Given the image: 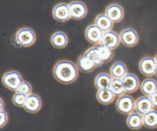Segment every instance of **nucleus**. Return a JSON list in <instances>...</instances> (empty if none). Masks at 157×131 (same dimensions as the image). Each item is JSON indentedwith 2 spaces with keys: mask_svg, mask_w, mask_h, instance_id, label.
<instances>
[{
  "mask_svg": "<svg viewBox=\"0 0 157 131\" xmlns=\"http://www.w3.org/2000/svg\"><path fill=\"white\" fill-rule=\"evenodd\" d=\"M53 76L58 82L70 84L77 79L78 68L71 61L61 60L55 63L53 68Z\"/></svg>",
  "mask_w": 157,
  "mask_h": 131,
  "instance_id": "f257e3e1",
  "label": "nucleus"
},
{
  "mask_svg": "<svg viewBox=\"0 0 157 131\" xmlns=\"http://www.w3.org/2000/svg\"><path fill=\"white\" fill-rule=\"evenodd\" d=\"M36 33L30 28L24 27L18 30L15 35L16 44L20 47H29L36 41Z\"/></svg>",
  "mask_w": 157,
  "mask_h": 131,
  "instance_id": "f03ea898",
  "label": "nucleus"
},
{
  "mask_svg": "<svg viewBox=\"0 0 157 131\" xmlns=\"http://www.w3.org/2000/svg\"><path fill=\"white\" fill-rule=\"evenodd\" d=\"M23 82L21 74L15 70L7 71L2 77V82L7 89L16 92Z\"/></svg>",
  "mask_w": 157,
  "mask_h": 131,
  "instance_id": "7ed1b4c3",
  "label": "nucleus"
},
{
  "mask_svg": "<svg viewBox=\"0 0 157 131\" xmlns=\"http://www.w3.org/2000/svg\"><path fill=\"white\" fill-rule=\"evenodd\" d=\"M136 107V101L129 95L124 94L119 97L116 102L117 111L124 115H129L133 113Z\"/></svg>",
  "mask_w": 157,
  "mask_h": 131,
  "instance_id": "20e7f679",
  "label": "nucleus"
},
{
  "mask_svg": "<svg viewBox=\"0 0 157 131\" xmlns=\"http://www.w3.org/2000/svg\"><path fill=\"white\" fill-rule=\"evenodd\" d=\"M140 73L145 76H152L157 74V65L155 58L150 56L143 57L139 62Z\"/></svg>",
  "mask_w": 157,
  "mask_h": 131,
  "instance_id": "39448f33",
  "label": "nucleus"
},
{
  "mask_svg": "<svg viewBox=\"0 0 157 131\" xmlns=\"http://www.w3.org/2000/svg\"><path fill=\"white\" fill-rule=\"evenodd\" d=\"M119 35L120 41L126 47H134L139 42V34L136 30L133 28H128L124 29L120 32Z\"/></svg>",
  "mask_w": 157,
  "mask_h": 131,
  "instance_id": "423d86ee",
  "label": "nucleus"
},
{
  "mask_svg": "<svg viewBox=\"0 0 157 131\" xmlns=\"http://www.w3.org/2000/svg\"><path fill=\"white\" fill-rule=\"evenodd\" d=\"M53 18L59 22H64L71 18L69 4L61 2L56 4L53 9Z\"/></svg>",
  "mask_w": 157,
  "mask_h": 131,
  "instance_id": "0eeeda50",
  "label": "nucleus"
},
{
  "mask_svg": "<svg viewBox=\"0 0 157 131\" xmlns=\"http://www.w3.org/2000/svg\"><path fill=\"white\" fill-rule=\"evenodd\" d=\"M104 32L95 24L88 25L85 32L86 40L91 44L97 45L101 43Z\"/></svg>",
  "mask_w": 157,
  "mask_h": 131,
  "instance_id": "6e6552de",
  "label": "nucleus"
},
{
  "mask_svg": "<svg viewBox=\"0 0 157 131\" xmlns=\"http://www.w3.org/2000/svg\"><path fill=\"white\" fill-rule=\"evenodd\" d=\"M71 18L79 20L83 18L88 12L87 7L85 3L80 1H74L69 4Z\"/></svg>",
  "mask_w": 157,
  "mask_h": 131,
  "instance_id": "1a4fd4ad",
  "label": "nucleus"
},
{
  "mask_svg": "<svg viewBox=\"0 0 157 131\" xmlns=\"http://www.w3.org/2000/svg\"><path fill=\"white\" fill-rule=\"evenodd\" d=\"M120 42V35L115 31L110 30L104 33L100 44L113 50L118 47Z\"/></svg>",
  "mask_w": 157,
  "mask_h": 131,
  "instance_id": "9d476101",
  "label": "nucleus"
},
{
  "mask_svg": "<svg viewBox=\"0 0 157 131\" xmlns=\"http://www.w3.org/2000/svg\"><path fill=\"white\" fill-rule=\"evenodd\" d=\"M105 14L113 23H118L123 18L124 10L120 5L113 3L106 7Z\"/></svg>",
  "mask_w": 157,
  "mask_h": 131,
  "instance_id": "9b49d317",
  "label": "nucleus"
},
{
  "mask_svg": "<svg viewBox=\"0 0 157 131\" xmlns=\"http://www.w3.org/2000/svg\"><path fill=\"white\" fill-rule=\"evenodd\" d=\"M155 106L150 98L148 96H141L136 100V111L142 115H144L149 111L154 109Z\"/></svg>",
  "mask_w": 157,
  "mask_h": 131,
  "instance_id": "f8f14e48",
  "label": "nucleus"
},
{
  "mask_svg": "<svg viewBox=\"0 0 157 131\" xmlns=\"http://www.w3.org/2000/svg\"><path fill=\"white\" fill-rule=\"evenodd\" d=\"M42 101L39 96L31 93L27 97L26 101L23 106V108L28 113H36L41 108Z\"/></svg>",
  "mask_w": 157,
  "mask_h": 131,
  "instance_id": "ddd939ff",
  "label": "nucleus"
},
{
  "mask_svg": "<svg viewBox=\"0 0 157 131\" xmlns=\"http://www.w3.org/2000/svg\"><path fill=\"white\" fill-rule=\"evenodd\" d=\"M76 66L79 71L85 73H91L97 68L93 62L90 60L84 53L78 57Z\"/></svg>",
  "mask_w": 157,
  "mask_h": 131,
  "instance_id": "4468645a",
  "label": "nucleus"
},
{
  "mask_svg": "<svg viewBox=\"0 0 157 131\" xmlns=\"http://www.w3.org/2000/svg\"><path fill=\"white\" fill-rule=\"evenodd\" d=\"M126 92L133 93L136 92L139 87V80L136 75L132 73H128L122 79Z\"/></svg>",
  "mask_w": 157,
  "mask_h": 131,
  "instance_id": "2eb2a0df",
  "label": "nucleus"
},
{
  "mask_svg": "<svg viewBox=\"0 0 157 131\" xmlns=\"http://www.w3.org/2000/svg\"><path fill=\"white\" fill-rule=\"evenodd\" d=\"M110 74L112 78L123 79L128 74V69L122 62H115L110 68Z\"/></svg>",
  "mask_w": 157,
  "mask_h": 131,
  "instance_id": "dca6fc26",
  "label": "nucleus"
},
{
  "mask_svg": "<svg viewBox=\"0 0 157 131\" xmlns=\"http://www.w3.org/2000/svg\"><path fill=\"white\" fill-rule=\"evenodd\" d=\"M50 42L54 47L56 49H63L67 46L68 38L65 33L61 31H58L52 35Z\"/></svg>",
  "mask_w": 157,
  "mask_h": 131,
  "instance_id": "f3484780",
  "label": "nucleus"
},
{
  "mask_svg": "<svg viewBox=\"0 0 157 131\" xmlns=\"http://www.w3.org/2000/svg\"><path fill=\"white\" fill-rule=\"evenodd\" d=\"M96 46L98 55L102 65L109 62L112 60L114 57V52L113 50L101 44H97Z\"/></svg>",
  "mask_w": 157,
  "mask_h": 131,
  "instance_id": "a211bd4d",
  "label": "nucleus"
},
{
  "mask_svg": "<svg viewBox=\"0 0 157 131\" xmlns=\"http://www.w3.org/2000/svg\"><path fill=\"white\" fill-rule=\"evenodd\" d=\"M94 24L104 33L110 31L113 26V22L105 14H100L97 15L94 20Z\"/></svg>",
  "mask_w": 157,
  "mask_h": 131,
  "instance_id": "6ab92c4d",
  "label": "nucleus"
},
{
  "mask_svg": "<svg viewBox=\"0 0 157 131\" xmlns=\"http://www.w3.org/2000/svg\"><path fill=\"white\" fill-rule=\"evenodd\" d=\"M140 89L143 94L150 97L157 91V81L153 78H146L142 82Z\"/></svg>",
  "mask_w": 157,
  "mask_h": 131,
  "instance_id": "aec40b11",
  "label": "nucleus"
},
{
  "mask_svg": "<svg viewBox=\"0 0 157 131\" xmlns=\"http://www.w3.org/2000/svg\"><path fill=\"white\" fill-rule=\"evenodd\" d=\"M112 79V76L109 74L101 73L94 79V85L98 90L110 89Z\"/></svg>",
  "mask_w": 157,
  "mask_h": 131,
  "instance_id": "412c9836",
  "label": "nucleus"
},
{
  "mask_svg": "<svg viewBox=\"0 0 157 131\" xmlns=\"http://www.w3.org/2000/svg\"><path fill=\"white\" fill-rule=\"evenodd\" d=\"M128 127L132 130H138L143 125V115L137 112H133L126 119Z\"/></svg>",
  "mask_w": 157,
  "mask_h": 131,
  "instance_id": "4be33fe9",
  "label": "nucleus"
},
{
  "mask_svg": "<svg viewBox=\"0 0 157 131\" xmlns=\"http://www.w3.org/2000/svg\"><path fill=\"white\" fill-rule=\"evenodd\" d=\"M115 94L110 89H99L96 93L98 101L104 105L110 104L115 99Z\"/></svg>",
  "mask_w": 157,
  "mask_h": 131,
  "instance_id": "5701e85b",
  "label": "nucleus"
},
{
  "mask_svg": "<svg viewBox=\"0 0 157 131\" xmlns=\"http://www.w3.org/2000/svg\"><path fill=\"white\" fill-rule=\"evenodd\" d=\"M143 125L148 129L157 127V111L153 109L143 115Z\"/></svg>",
  "mask_w": 157,
  "mask_h": 131,
  "instance_id": "b1692460",
  "label": "nucleus"
},
{
  "mask_svg": "<svg viewBox=\"0 0 157 131\" xmlns=\"http://www.w3.org/2000/svg\"><path fill=\"white\" fill-rule=\"evenodd\" d=\"M110 89L112 90L115 97H119L124 95L126 92L122 79L113 78Z\"/></svg>",
  "mask_w": 157,
  "mask_h": 131,
  "instance_id": "393cba45",
  "label": "nucleus"
},
{
  "mask_svg": "<svg viewBox=\"0 0 157 131\" xmlns=\"http://www.w3.org/2000/svg\"><path fill=\"white\" fill-rule=\"evenodd\" d=\"M84 54L90 60L93 62V63L96 66V67H99L102 65L98 55L96 45L90 47L84 52Z\"/></svg>",
  "mask_w": 157,
  "mask_h": 131,
  "instance_id": "a878e982",
  "label": "nucleus"
},
{
  "mask_svg": "<svg viewBox=\"0 0 157 131\" xmlns=\"http://www.w3.org/2000/svg\"><path fill=\"white\" fill-rule=\"evenodd\" d=\"M28 96L25 94H23L22 93L16 92L12 97V102L13 103L18 106V107H23L25 105V103L26 101Z\"/></svg>",
  "mask_w": 157,
  "mask_h": 131,
  "instance_id": "bb28decb",
  "label": "nucleus"
},
{
  "mask_svg": "<svg viewBox=\"0 0 157 131\" xmlns=\"http://www.w3.org/2000/svg\"><path fill=\"white\" fill-rule=\"evenodd\" d=\"M31 91H32V87L31 84L28 82L23 81V82L21 83V84L20 85V86L19 87V88L16 92L22 93L28 96L29 95L31 94Z\"/></svg>",
  "mask_w": 157,
  "mask_h": 131,
  "instance_id": "cd10ccee",
  "label": "nucleus"
},
{
  "mask_svg": "<svg viewBox=\"0 0 157 131\" xmlns=\"http://www.w3.org/2000/svg\"><path fill=\"white\" fill-rule=\"evenodd\" d=\"M1 114V124L0 127H2L7 124L8 121V115L6 111L4 110H1L0 111Z\"/></svg>",
  "mask_w": 157,
  "mask_h": 131,
  "instance_id": "c85d7f7f",
  "label": "nucleus"
},
{
  "mask_svg": "<svg viewBox=\"0 0 157 131\" xmlns=\"http://www.w3.org/2000/svg\"><path fill=\"white\" fill-rule=\"evenodd\" d=\"M150 98L155 108H157V91L155 92V93H153L152 95H151L150 96Z\"/></svg>",
  "mask_w": 157,
  "mask_h": 131,
  "instance_id": "c756f323",
  "label": "nucleus"
},
{
  "mask_svg": "<svg viewBox=\"0 0 157 131\" xmlns=\"http://www.w3.org/2000/svg\"><path fill=\"white\" fill-rule=\"evenodd\" d=\"M155 62H156V65H157V54L156 55V56L155 57Z\"/></svg>",
  "mask_w": 157,
  "mask_h": 131,
  "instance_id": "7c9ffc66",
  "label": "nucleus"
}]
</instances>
